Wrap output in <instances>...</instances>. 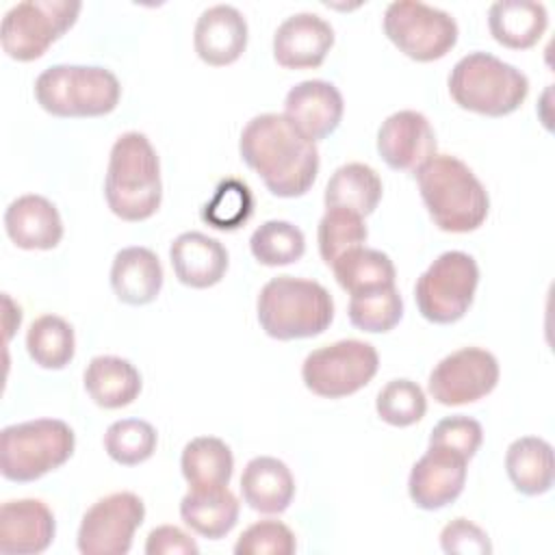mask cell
<instances>
[{
	"label": "cell",
	"mask_w": 555,
	"mask_h": 555,
	"mask_svg": "<svg viewBox=\"0 0 555 555\" xmlns=\"http://www.w3.org/2000/svg\"><path fill=\"white\" fill-rule=\"evenodd\" d=\"M243 160L278 197H299L319 173V150L284 113L251 117L238 139Z\"/></svg>",
	"instance_id": "obj_1"
},
{
	"label": "cell",
	"mask_w": 555,
	"mask_h": 555,
	"mask_svg": "<svg viewBox=\"0 0 555 555\" xmlns=\"http://www.w3.org/2000/svg\"><path fill=\"white\" fill-rule=\"evenodd\" d=\"M423 204L442 232L477 230L490 210L486 186L473 169L451 154H434L414 171Z\"/></svg>",
	"instance_id": "obj_2"
},
{
	"label": "cell",
	"mask_w": 555,
	"mask_h": 555,
	"mask_svg": "<svg viewBox=\"0 0 555 555\" xmlns=\"http://www.w3.org/2000/svg\"><path fill=\"white\" fill-rule=\"evenodd\" d=\"M104 197L124 221L150 219L163 199L160 160L150 139L139 130L119 134L108 154Z\"/></svg>",
	"instance_id": "obj_3"
},
{
	"label": "cell",
	"mask_w": 555,
	"mask_h": 555,
	"mask_svg": "<svg viewBox=\"0 0 555 555\" xmlns=\"http://www.w3.org/2000/svg\"><path fill=\"white\" fill-rule=\"evenodd\" d=\"M258 323L275 340H299L323 334L334 319L327 288L314 280L278 275L258 293Z\"/></svg>",
	"instance_id": "obj_4"
},
{
	"label": "cell",
	"mask_w": 555,
	"mask_h": 555,
	"mask_svg": "<svg viewBox=\"0 0 555 555\" xmlns=\"http://www.w3.org/2000/svg\"><path fill=\"white\" fill-rule=\"evenodd\" d=\"M453 102L470 113L503 117L514 113L529 93V78L490 52H468L449 74Z\"/></svg>",
	"instance_id": "obj_5"
},
{
	"label": "cell",
	"mask_w": 555,
	"mask_h": 555,
	"mask_svg": "<svg viewBox=\"0 0 555 555\" xmlns=\"http://www.w3.org/2000/svg\"><path fill=\"white\" fill-rule=\"evenodd\" d=\"M121 85L100 65H52L35 80L37 104L54 117H102L117 108Z\"/></svg>",
	"instance_id": "obj_6"
},
{
	"label": "cell",
	"mask_w": 555,
	"mask_h": 555,
	"mask_svg": "<svg viewBox=\"0 0 555 555\" xmlns=\"http://www.w3.org/2000/svg\"><path fill=\"white\" fill-rule=\"evenodd\" d=\"M76 449L74 429L59 418L7 425L0 434V473L15 483L37 481L63 466Z\"/></svg>",
	"instance_id": "obj_7"
},
{
	"label": "cell",
	"mask_w": 555,
	"mask_h": 555,
	"mask_svg": "<svg viewBox=\"0 0 555 555\" xmlns=\"http://www.w3.org/2000/svg\"><path fill=\"white\" fill-rule=\"evenodd\" d=\"M479 284V267L466 251L451 249L440 254L416 280L414 301L423 319L438 325L460 321Z\"/></svg>",
	"instance_id": "obj_8"
},
{
	"label": "cell",
	"mask_w": 555,
	"mask_h": 555,
	"mask_svg": "<svg viewBox=\"0 0 555 555\" xmlns=\"http://www.w3.org/2000/svg\"><path fill=\"white\" fill-rule=\"evenodd\" d=\"M76 0H26L11 7L0 24L2 50L15 61H35L78 20Z\"/></svg>",
	"instance_id": "obj_9"
},
{
	"label": "cell",
	"mask_w": 555,
	"mask_h": 555,
	"mask_svg": "<svg viewBox=\"0 0 555 555\" xmlns=\"http://www.w3.org/2000/svg\"><path fill=\"white\" fill-rule=\"evenodd\" d=\"M384 35L412 61L429 63L447 56L457 43V22L442 9L397 0L384 11Z\"/></svg>",
	"instance_id": "obj_10"
},
{
	"label": "cell",
	"mask_w": 555,
	"mask_h": 555,
	"mask_svg": "<svg viewBox=\"0 0 555 555\" xmlns=\"http://www.w3.org/2000/svg\"><path fill=\"white\" fill-rule=\"evenodd\" d=\"M377 369L379 356L371 343L345 338L310 351L301 364V379L310 392L340 399L364 388Z\"/></svg>",
	"instance_id": "obj_11"
},
{
	"label": "cell",
	"mask_w": 555,
	"mask_h": 555,
	"mask_svg": "<svg viewBox=\"0 0 555 555\" xmlns=\"http://www.w3.org/2000/svg\"><path fill=\"white\" fill-rule=\"evenodd\" d=\"M143 518L145 505L134 492L106 494L82 514L78 551L82 555H126Z\"/></svg>",
	"instance_id": "obj_12"
},
{
	"label": "cell",
	"mask_w": 555,
	"mask_h": 555,
	"mask_svg": "<svg viewBox=\"0 0 555 555\" xmlns=\"http://www.w3.org/2000/svg\"><path fill=\"white\" fill-rule=\"evenodd\" d=\"M499 373V362L488 349L462 347L431 369L427 390L440 405H466L490 395Z\"/></svg>",
	"instance_id": "obj_13"
},
{
	"label": "cell",
	"mask_w": 555,
	"mask_h": 555,
	"mask_svg": "<svg viewBox=\"0 0 555 555\" xmlns=\"http://www.w3.org/2000/svg\"><path fill=\"white\" fill-rule=\"evenodd\" d=\"M377 154L395 171H416L436 154V132L418 111H397L377 130Z\"/></svg>",
	"instance_id": "obj_14"
},
{
	"label": "cell",
	"mask_w": 555,
	"mask_h": 555,
	"mask_svg": "<svg viewBox=\"0 0 555 555\" xmlns=\"http://www.w3.org/2000/svg\"><path fill=\"white\" fill-rule=\"evenodd\" d=\"M466 464L462 455L429 447L412 466L408 477V492L416 507L434 512L453 503L466 483Z\"/></svg>",
	"instance_id": "obj_15"
},
{
	"label": "cell",
	"mask_w": 555,
	"mask_h": 555,
	"mask_svg": "<svg viewBox=\"0 0 555 555\" xmlns=\"http://www.w3.org/2000/svg\"><path fill=\"white\" fill-rule=\"evenodd\" d=\"M334 46V28L317 13L288 15L273 33V59L286 69L319 67Z\"/></svg>",
	"instance_id": "obj_16"
},
{
	"label": "cell",
	"mask_w": 555,
	"mask_h": 555,
	"mask_svg": "<svg viewBox=\"0 0 555 555\" xmlns=\"http://www.w3.org/2000/svg\"><path fill=\"white\" fill-rule=\"evenodd\" d=\"M343 111L345 102L336 85L319 78L297 82L284 100V115L314 143L338 128Z\"/></svg>",
	"instance_id": "obj_17"
},
{
	"label": "cell",
	"mask_w": 555,
	"mask_h": 555,
	"mask_svg": "<svg viewBox=\"0 0 555 555\" xmlns=\"http://www.w3.org/2000/svg\"><path fill=\"white\" fill-rule=\"evenodd\" d=\"M56 533L52 509L39 499H13L0 507V553L33 555L46 551Z\"/></svg>",
	"instance_id": "obj_18"
},
{
	"label": "cell",
	"mask_w": 555,
	"mask_h": 555,
	"mask_svg": "<svg viewBox=\"0 0 555 555\" xmlns=\"http://www.w3.org/2000/svg\"><path fill=\"white\" fill-rule=\"evenodd\" d=\"M193 46L197 56L212 67L238 61L247 48V22L243 13L232 4L204 9L195 22Z\"/></svg>",
	"instance_id": "obj_19"
},
{
	"label": "cell",
	"mask_w": 555,
	"mask_h": 555,
	"mask_svg": "<svg viewBox=\"0 0 555 555\" xmlns=\"http://www.w3.org/2000/svg\"><path fill=\"white\" fill-rule=\"evenodd\" d=\"M4 230L20 249H54L63 238L59 208L43 195L26 193L15 197L4 210Z\"/></svg>",
	"instance_id": "obj_20"
},
{
	"label": "cell",
	"mask_w": 555,
	"mask_h": 555,
	"mask_svg": "<svg viewBox=\"0 0 555 555\" xmlns=\"http://www.w3.org/2000/svg\"><path fill=\"white\" fill-rule=\"evenodd\" d=\"M169 260L178 282L191 288H210L228 271L230 258L221 241L202 232H182L169 247Z\"/></svg>",
	"instance_id": "obj_21"
},
{
	"label": "cell",
	"mask_w": 555,
	"mask_h": 555,
	"mask_svg": "<svg viewBox=\"0 0 555 555\" xmlns=\"http://www.w3.org/2000/svg\"><path fill=\"white\" fill-rule=\"evenodd\" d=\"M163 264L150 247H124L111 264V288L128 306L152 304L163 288Z\"/></svg>",
	"instance_id": "obj_22"
},
{
	"label": "cell",
	"mask_w": 555,
	"mask_h": 555,
	"mask_svg": "<svg viewBox=\"0 0 555 555\" xmlns=\"http://www.w3.org/2000/svg\"><path fill=\"white\" fill-rule=\"evenodd\" d=\"M243 501L260 514H282L295 496L291 468L271 455L251 457L241 475Z\"/></svg>",
	"instance_id": "obj_23"
},
{
	"label": "cell",
	"mask_w": 555,
	"mask_h": 555,
	"mask_svg": "<svg viewBox=\"0 0 555 555\" xmlns=\"http://www.w3.org/2000/svg\"><path fill=\"white\" fill-rule=\"evenodd\" d=\"M85 390L95 405L117 410L130 405L141 392L139 369L119 356H95L89 360L85 375Z\"/></svg>",
	"instance_id": "obj_24"
},
{
	"label": "cell",
	"mask_w": 555,
	"mask_h": 555,
	"mask_svg": "<svg viewBox=\"0 0 555 555\" xmlns=\"http://www.w3.org/2000/svg\"><path fill=\"white\" fill-rule=\"evenodd\" d=\"M548 26V13L542 2L499 0L488 9V28L496 43L509 50L535 46Z\"/></svg>",
	"instance_id": "obj_25"
},
{
	"label": "cell",
	"mask_w": 555,
	"mask_h": 555,
	"mask_svg": "<svg viewBox=\"0 0 555 555\" xmlns=\"http://www.w3.org/2000/svg\"><path fill=\"white\" fill-rule=\"evenodd\" d=\"M241 503L223 488H189V492L180 501V518L186 527H191L197 535L208 540H221L228 535L238 520Z\"/></svg>",
	"instance_id": "obj_26"
},
{
	"label": "cell",
	"mask_w": 555,
	"mask_h": 555,
	"mask_svg": "<svg viewBox=\"0 0 555 555\" xmlns=\"http://www.w3.org/2000/svg\"><path fill=\"white\" fill-rule=\"evenodd\" d=\"M505 470L520 494L540 496L553 488V447L538 436L516 438L505 451Z\"/></svg>",
	"instance_id": "obj_27"
},
{
	"label": "cell",
	"mask_w": 555,
	"mask_h": 555,
	"mask_svg": "<svg viewBox=\"0 0 555 555\" xmlns=\"http://www.w3.org/2000/svg\"><path fill=\"white\" fill-rule=\"evenodd\" d=\"M382 178L364 163L340 165L325 184V208H347L360 217L371 215L382 199Z\"/></svg>",
	"instance_id": "obj_28"
},
{
	"label": "cell",
	"mask_w": 555,
	"mask_h": 555,
	"mask_svg": "<svg viewBox=\"0 0 555 555\" xmlns=\"http://www.w3.org/2000/svg\"><path fill=\"white\" fill-rule=\"evenodd\" d=\"M180 468L189 488H223L232 479L234 455L221 438L197 436L184 444Z\"/></svg>",
	"instance_id": "obj_29"
},
{
	"label": "cell",
	"mask_w": 555,
	"mask_h": 555,
	"mask_svg": "<svg viewBox=\"0 0 555 555\" xmlns=\"http://www.w3.org/2000/svg\"><path fill=\"white\" fill-rule=\"evenodd\" d=\"M334 278L349 295L395 286V264L388 254L371 247H356L332 264Z\"/></svg>",
	"instance_id": "obj_30"
},
{
	"label": "cell",
	"mask_w": 555,
	"mask_h": 555,
	"mask_svg": "<svg viewBox=\"0 0 555 555\" xmlns=\"http://www.w3.org/2000/svg\"><path fill=\"white\" fill-rule=\"evenodd\" d=\"M26 351L41 369H65L76 353L74 327L59 314H41L26 332Z\"/></svg>",
	"instance_id": "obj_31"
},
{
	"label": "cell",
	"mask_w": 555,
	"mask_h": 555,
	"mask_svg": "<svg viewBox=\"0 0 555 555\" xmlns=\"http://www.w3.org/2000/svg\"><path fill=\"white\" fill-rule=\"evenodd\" d=\"M251 256L264 267H284L297 262L306 251L304 232L282 219H269L249 236Z\"/></svg>",
	"instance_id": "obj_32"
},
{
	"label": "cell",
	"mask_w": 555,
	"mask_h": 555,
	"mask_svg": "<svg viewBox=\"0 0 555 555\" xmlns=\"http://www.w3.org/2000/svg\"><path fill=\"white\" fill-rule=\"evenodd\" d=\"M366 236H369V230H366L364 217L347 208H325L317 228L319 254L323 262L332 267L349 249L362 247Z\"/></svg>",
	"instance_id": "obj_33"
},
{
	"label": "cell",
	"mask_w": 555,
	"mask_h": 555,
	"mask_svg": "<svg viewBox=\"0 0 555 555\" xmlns=\"http://www.w3.org/2000/svg\"><path fill=\"white\" fill-rule=\"evenodd\" d=\"M158 434L141 418H121L108 425L104 434V451L121 466H137L156 451Z\"/></svg>",
	"instance_id": "obj_34"
},
{
	"label": "cell",
	"mask_w": 555,
	"mask_h": 555,
	"mask_svg": "<svg viewBox=\"0 0 555 555\" xmlns=\"http://www.w3.org/2000/svg\"><path fill=\"white\" fill-rule=\"evenodd\" d=\"M349 321L362 332L384 334L390 332L403 317V299L397 286L351 295Z\"/></svg>",
	"instance_id": "obj_35"
},
{
	"label": "cell",
	"mask_w": 555,
	"mask_h": 555,
	"mask_svg": "<svg viewBox=\"0 0 555 555\" xmlns=\"http://www.w3.org/2000/svg\"><path fill=\"white\" fill-rule=\"evenodd\" d=\"M254 212L251 189L236 178H225L202 208V219L215 230H236Z\"/></svg>",
	"instance_id": "obj_36"
},
{
	"label": "cell",
	"mask_w": 555,
	"mask_h": 555,
	"mask_svg": "<svg viewBox=\"0 0 555 555\" xmlns=\"http://www.w3.org/2000/svg\"><path fill=\"white\" fill-rule=\"evenodd\" d=\"M375 410L384 423L392 427H410L425 416L427 399L416 382L399 377L377 392Z\"/></svg>",
	"instance_id": "obj_37"
},
{
	"label": "cell",
	"mask_w": 555,
	"mask_h": 555,
	"mask_svg": "<svg viewBox=\"0 0 555 555\" xmlns=\"http://www.w3.org/2000/svg\"><path fill=\"white\" fill-rule=\"evenodd\" d=\"M297 540L291 527L280 520H258L249 525L236 540V555H293Z\"/></svg>",
	"instance_id": "obj_38"
},
{
	"label": "cell",
	"mask_w": 555,
	"mask_h": 555,
	"mask_svg": "<svg viewBox=\"0 0 555 555\" xmlns=\"http://www.w3.org/2000/svg\"><path fill=\"white\" fill-rule=\"evenodd\" d=\"M481 440H483L481 423L464 414H453L438 421L429 434V447L449 449L462 455L464 460H470L477 453V449L481 447Z\"/></svg>",
	"instance_id": "obj_39"
},
{
	"label": "cell",
	"mask_w": 555,
	"mask_h": 555,
	"mask_svg": "<svg viewBox=\"0 0 555 555\" xmlns=\"http://www.w3.org/2000/svg\"><path fill=\"white\" fill-rule=\"evenodd\" d=\"M440 546L449 555H490L488 533L468 518H453L440 531Z\"/></svg>",
	"instance_id": "obj_40"
},
{
	"label": "cell",
	"mask_w": 555,
	"mask_h": 555,
	"mask_svg": "<svg viewBox=\"0 0 555 555\" xmlns=\"http://www.w3.org/2000/svg\"><path fill=\"white\" fill-rule=\"evenodd\" d=\"M147 555H197V542L176 525H160L147 533Z\"/></svg>",
	"instance_id": "obj_41"
}]
</instances>
